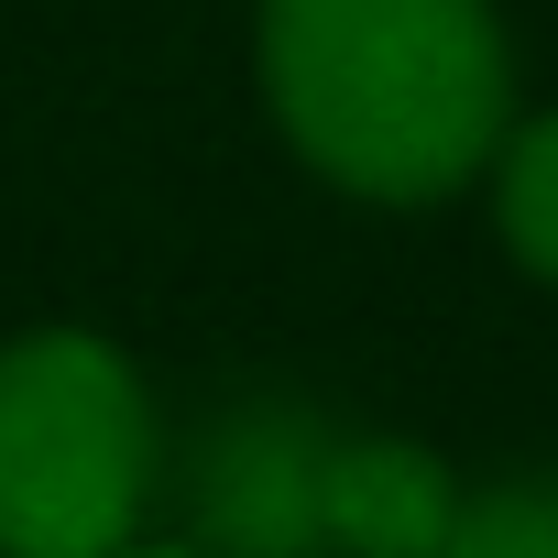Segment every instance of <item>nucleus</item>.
Masks as SVG:
<instances>
[{"mask_svg":"<svg viewBox=\"0 0 558 558\" xmlns=\"http://www.w3.org/2000/svg\"><path fill=\"white\" fill-rule=\"evenodd\" d=\"M263 88L351 197H449L504 143V34L482 0H263Z\"/></svg>","mask_w":558,"mask_h":558,"instance_id":"f257e3e1","label":"nucleus"},{"mask_svg":"<svg viewBox=\"0 0 558 558\" xmlns=\"http://www.w3.org/2000/svg\"><path fill=\"white\" fill-rule=\"evenodd\" d=\"M154 405L99 329L0 351V558H110L143 525Z\"/></svg>","mask_w":558,"mask_h":558,"instance_id":"f03ea898","label":"nucleus"},{"mask_svg":"<svg viewBox=\"0 0 558 558\" xmlns=\"http://www.w3.org/2000/svg\"><path fill=\"white\" fill-rule=\"evenodd\" d=\"M318 471L329 427L307 405H241L197 449V547L219 558H307L318 547Z\"/></svg>","mask_w":558,"mask_h":558,"instance_id":"7ed1b4c3","label":"nucleus"},{"mask_svg":"<svg viewBox=\"0 0 558 558\" xmlns=\"http://www.w3.org/2000/svg\"><path fill=\"white\" fill-rule=\"evenodd\" d=\"M460 482L405 449V438H329V471H318V547H351V558H416L438 525H449Z\"/></svg>","mask_w":558,"mask_h":558,"instance_id":"20e7f679","label":"nucleus"},{"mask_svg":"<svg viewBox=\"0 0 558 558\" xmlns=\"http://www.w3.org/2000/svg\"><path fill=\"white\" fill-rule=\"evenodd\" d=\"M416 558H558V471H514L493 493H460Z\"/></svg>","mask_w":558,"mask_h":558,"instance_id":"39448f33","label":"nucleus"},{"mask_svg":"<svg viewBox=\"0 0 558 558\" xmlns=\"http://www.w3.org/2000/svg\"><path fill=\"white\" fill-rule=\"evenodd\" d=\"M504 241H514L525 274L558 286V110L504 143Z\"/></svg>","mask_w":558,"mask_h":558,"instance_id":"423d86ee","label":"nucleus"},{"mask_svg":"<svg viewBox=\"0 0 558 558\" xmlns=\"http://www.w3.org/2000/svg\"><path fill=\"white\" fill-rule=\"evenodd\" d=\"M110 558H219V547H132V536H121Z\"/></svg>","mask_w":558,"mask_h":558,"instance_id":"0eeeda50","label":"nucleus"}]
</instances>
